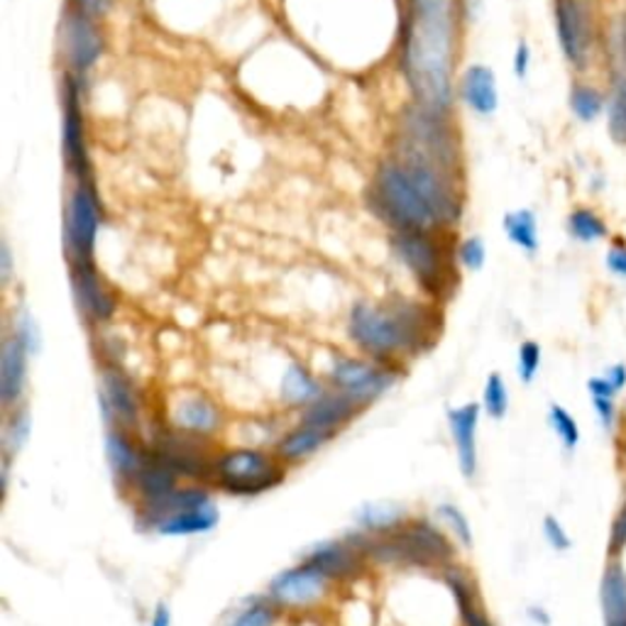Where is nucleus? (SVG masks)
Returning <instances> with one entry per match:
<instances>
[{
	"label": "nucleus",
	"mask_w": 626,
	"mask_h": 626,
	"mask_svg": "<svg viewBox=\"0 0 626 626\" xmlns=\"http://www.w3.org/2000/svg\"><path fill=\"white\" fill-rule=\"evenodd\" d=\"M443 313L436 304L394 299L389 304L358 301L348 313V338L362 358L401 365L429 352L441 336Z\"/></svg>",
	"instance_id": "obj_1"
},
{
	"label": "nucleus",
	"mask_w": 626,
	"mask_h": 626,
	"mask_svg": "<svg viewBox=\"0 0 626 626\" xmlns=\"http://www.w3.org/2000/svg\"><path fill=\"white\" fill-rule=\"evenodd\" d=\"M450 43V0H413L404 62L413 94L433 116L453 100Z\"/></svg>",
	"instance_id": "obj_2"
},
{
	"label": "nucleus",
	"mask_w": 626,
	"mask_h": 626,
	"mask_svg": "<svg viewBox=\"0 0 626 626\" xmlns=\"http://www.w3.org/2000/svg\"><path fill=\"white\" fill-rule=\"evenodd\" d=\"M356 539L372 565L441 573L458 558L456 539H450V533L431 519H407L399 529L380 537H370L358 529Z\"/></svg>",
	"instance_id": "obj_3"
},
{
	"label": "nucleus",
	"mask_w": 626,
	"mask_h": 626,
	"mask_svg": "<svg viewBox=\"0 0 626 626\" xmlns=\"http://www.w3.org/2000/svg\"><path fill=\"white\" fill-rule=\"evenodd\" d=\"M436 233L438 230H397L392 250L423 294H429L433 304H443L458 287V267Z\"/></svg>",
	"instance_id": "obj_4"
},
{
	"label": "nucleus",
	"mask_w": 626,
	"mask_h": 626,
	"mask_svg": "<svg viewBox=\"0 0 626 626\" xmlns=\"http://www.w3.org/2000/svg\"><path fill=\"white\" fill-rule=\"evenodd\" d=\"M287 472L289 466L277 456V450L260 446L224 448L218 450L210 487L230 497L250 499L279 487L287 480Z\"/></svg>",
	"instance_id": "obj_5"
},
{
	"label": "nucleus",
	"mask_w": 626,
	"mask_h": 626,
	"mask_svg": "<svg viewBox=\"0 0 626 626\" xmlns=\"http://www.w3.org/2000/svg\"><path fill=\"white\" fill-rule=\"evenodd\" d=\"M372 210L397 230H441L426 198L413 184L401 161L382 165L372 184Z\"/></svg>",
	"instance_id": "obj_6"
},
{
	"label": "nucleus",
	"mask_w": 626,
	"mask_h": 626,
	"mask_svg": "<svg viewBox=\"0 0 626 626\" xmlns=\"http://www.w3.org/2000/svg\"><path fill=\"white\" fill-rule=\"evenodd\" d=\"M147 446L153 448L181 480L201 484H210V480H214L218 448L210 438L194 436V433L174 429L169 423V426H159L153 436H149Z\"/></svg>",
	"instance_id": "obj_7"
},
{
	"label": "nucleus",
	"mask_w": 626,
	"mask_h": 626,
	"mask_svg": "<svg viewBox=\"0 0 626 626\" xmlns=\"http://www.w3.org/2000/svg\"><path fill=\"white\" fill-rule=\"evenodd\" d=\"M104 228V206L91 179H76L64 208V255L67 262H94L96 242Z\"/></svg>",
	"instance_id": "obj_8"
},
{
	"label": "nucleus",
	"mask_w": 626,
	"mask_h": 626,
	"mask_svg": "<svg viewBox=\"0 0 626 626\" xmlns=\"http://www.w3.org/2000/svg\"><path fill=\"white\" fill-rule=\"evenodd\" d=\"M404 377L401 365H382L370 358H350L340 356L330 362L328 385L350 394L352 399L365 404L370 409L377 399L385 397L387 392L399 385Z\"/></svg>",
	"instance_id": "obj_9"
},
{
	"label": "nucleus",
	"mask_w": 626,
	"mask_h": 626,
	"mask_svg": "<svg viewBox=\"0 0 626 626\" xmlns=\"http://www.w3.org/2000/svg\"><path fill=\"white\" fill-rule=\"evenodd\" d=\"M69 285H72V299L79 318L91 330L106 328L118 313V294L100 275L94 262H72L69 265Z\"/></svg>",
	"instance_id": "obj_10"
},
{
	"label": "nucleus",
	"mask_w": 626,
	"mask_h": 626,
	"mask_svg": "<svg viewBox=\"0 0 626 626\" xmlns=\"http://www.w3.org/2000/svg\"><path fill=\"white\" fill-rule=\"evenodd\" d=\"M98 407L108 429L137 431L143 421V397L135 380L120 365H100Z\"/></svg>",
	"instance_id": "obj_11"
},
{
	"label": "nucleus",
	"mask_w": 626,
	"mask_h": 626,
	"mask_svg": "<svg viewBox=\"0 0 626 626\" xmlns=\"http://www.w3.org/2000/svg\"><path fill=\"white\" fill-rule=\"evenodd\" d=\"M330 580L323 575L316 565L301 558V563L289 565V568L279 570L275 578L267 582V598L285 610H311L326 600L330 590Z\"/></svg>",
	"instance_id": "obj_12"
},
{
	"label": "nucleus",
	"mask_w": 626,
	"mask_h": 626,
	"mask_svg": "<svg viewBox=\"0 0 626 626\" xmlns=\"http://www.w3.org/2000/svg\"><path fill=\"white\" fill-rule=\"evenodd\" d=\"M304 561L316 565L333 585L362 578L370 565V558L358 543L356 533H348V537L342 539H326L313 543V546L304 553Z\"/></svg>",
	"instance_id": "obj_13"
},
{
	"label": "nucleus",
	"mask_w": 626,
	"mask_h": 626,
	"mask_svg": "<svg viewBox=\"0 0 626 626\" xmlns=\"http://www.w3.org/2000/svg\"><path fill=\"white\" fill-rule=\"evenodd\" d=\"M555 35L563 55L575 69H585L590 64L592 52V15L582 0H555Z\"/></svg>",
	"instance_id": "obj_14"
},
{
	"label": "nucleus",
	"mask_w": 626,
	"mask_h": 626,
	"mask_svg": "<svg viewBox=\"0 0 626 626\" xmlns=\"http://www.w3.org/2000/svg\"><path fill=\"white\" fill-rule=\"evenodd\" d=\"M62 153L69 174L74 179H88V147L84 110H81L79 76L67 74L62 86Z\"/></svg>",
	"instance_id": "obj_15"
},
{
	"label": "nucleus",
	"mask_w": 626,
	"mask_h": 626,
	"mask_svg": "<svg viewBox=\"0 0 626 626\" xmlns=\"http://www.w3.org/2000/svg\"><path fill=\"white\" fill-rule=\"evenodd\" d=\"M62 49L74 76L91 72L104 55V35L94 23V15L84 10H69L62 23Z\"/></svg>",
	"instance_id": "obj_16"
},
{
	"label": "nucleus",
	"mask_w": 626,
	"mask_h": 626,
	"mask_svg": "<svg viewBox=\"0 0 626 626\" xmlns=\"http://www.w3.org/2000/svg\"><path fill=\"white\" fill-rule=\"evenodd\" d=\"M169 423L194 436L214 438L226 426V417L220 404L210 394L201 389H184L169 407Z\"/></svg>",
	"instance_id": "obj_17"
},
{
	"label": "nucleus",
	"mask_w": 626,
	"mask_h": 626,
	"mask_svg": "<svg viewBox=\"0 0 626 626\" xmlns=\"http://www.w3.org/2000/svg\"><path fill=\"white\" fill-rule=\"evenodd\" d=\"M179 484H181L179 474L171 470L153 448L147 446V456L143 460V466H140L135 478L130 480L128 490L123 494L135 504V509H143V507H149V504H157L165 497H169Z\"/></svg>",
	"instance_id": "obj_18"
},
{
	"label": "nucleus",
	"mask_w": 626,
	"mask_h": 626,
	"mask_svg": "<svg viewBox=\"0 0 626 626\" xmlns=\"http://www.w3.org/2000/svg\"><path fill=\"white\" fill-rule=\"evenodd\" d=\"M365 411H368L365 404L352 399L346 392L330 387L323 392L316 401H311L306 409H301V423L330 431L338 436L342 429L350 426V423L362 417Z\"/></svg>",
	"instance_id": "obj_19"
},
{
	"label": "nucleus",
	"mask_w": 626,
	"mask_h": 626,
	"mask_svg": "<svg viewBox=\"0 0 626 626\" xmlns=\"http://www.w3.org/2000/svg\"><path fill=\"white\" fill-rule=\"evenodd\" d=\"M482 404H462V407L448 409V429L453 443H456L458 468L466 480H472L478 474V429H480Z\"/></svg>",
	"instance_id": "obj_20"
},
{
	"label": "nucleus",
	"mask_w": 626,
	"mask_h": 626,
	"mask_svg": "<svg viewBox=\"0 0 626 626\" xmlns=\"http://www.w3.org/2000/svg\"><path fill=\"white\" fill-rule=\"evenodd\" d=\"M441 580L448 588L453 604H456L460 626H494L487 610H484L482 604L478 582H474L472 575L462 568V565L458 563L446 565V568L441 570Z\"/></svg>",
	"instance_id": "obj_21"
},
{
	"label": "nucleus",
	"mask_w": 626,
	"mask_h": 626,
	"mask_svg": "<svg viewBox=\"0 0 626 626\" xmlns=\"http://www.w3.org/2000/svg\"><path fill=\"white\" fill-rule=\"evenodd\" d=\"M29 350L15 336H5L0 350V404L10 411L25 404L27 375H29Z\"/></svg>",
	"instance_id": "obj_22"
},
{
	"label": "nucleus",
	"mask_w": 626,
	"mask_h": 626,
	"mask_svg": "<svg viewBox=\"0 0 626 626\" xmlns=\"http://www.w3.org/2000/svg\"><path fill=\"white\" fill-rule=\"evenodd\" d=\"M147 456V443L135 436V431L125 429H108L106 433V458L108 468L113 472V480L120 492L128 490L130 480L135 478V472L143 466Z\"/></svg>",
	"instance_id": "obj_23"
},
{
	"label": "nucleus",
	"mask_w": 626,
	"mask_h": 626,
	"mask_svg": "<svg viewBox=\"0 0 626 626\" xmlns=\"http://www.w3.org/2000/svg\"><path fill=\"white\" fill-rule=\"evenodd\" d=\"M220 521V509L216 502L201 504V507H191V509H181L174 514H167L161 517L153 531L161 539H191V537H204V533H210Z\"/></svg>",
	"instance_id": "obj_24"
},
{
	"label": "nucleus",
	"mask_w": 626,
	"mask_h": 626,
	"mask_svg": "<svg viewBox=\"0 0 626 626\" xmlns=\"http://www.w3.org/2000/svg\"><path fill=\"white\" fill-rule=\"evenodd\" d=\"M333 438H336V433L299 421V426L281 433L275 441V450L287 466H299V462H306L309 458L316 456L321 448H326Z\"/></svg>",
	"instance_id": "obj_25"
},
{
	"label": "nucleus",
	"mask_w": 626,
	"mask_h": 626,
	"mask_svg": "<svg viewBox=\"0 0 626 626\" xmlns=\"http://www.w3.org/2000/svg\"><path fill=\"white\" fill-rule=\"evenodd\" d=\"M460 96L472 113L494 116L499 108L497 76H494L492 69L484 64L468 67L460 81Z\"/></svg>",
	"instance_id": "obj_26"
},
{
	"label": "nucleus",
	"mask_w": 626,
	"mask_h": 626,
	"mask_svg": "<svg viewBox=\"0 0 626 626\" xmlns=\"http://www.w3.org/2000/svg\"><path fill=\"white\" fill-rule=\"evenodd\" d=\"M326 392L323 382L313 375L304 362L291 360L279 380V401L287 409H306L311 401H316Z\"/></svg>",
	"instance_id": "obj_27"
},
{
	"label": "nucleus",
	"mask_w": 626,
	"mask_h": 626,
	"mask_svg": "<svg viewBox=\"0 0 626 626\" xmlns=\"http://www.w3.org/2000/svg\"><path fill=\"white\" fill-rule=\"evenodd\" d=\"M600 604L604 626H626V570L610 565L600 585Z\"/></svg>",
	"instance_id": "obj_28"
},
{
	"label": "nucleus",
	"mask_w": 626,
	"mask_h": 626,
	"mask_svg": "<svg viewBox=\"0 0 626 626\" xmlns=\"http://www.w3.org/2000/svg\"><path fill=\"white\" fill-rule=\"evenodd\" d=\"M407 519V511L394 502H368L356 514L358 529L370 533V537H380V533L399 529Z\"/></svg>",
	"instance_id": "obj_29"
},
{
	"label": "nucleus",
	"mask_w": 626,
	"mask_h": 626,
	"mask_svg": "<svg viewBox=\"0 0 626 626\" xmlns=\"http://www.w3.org/2000/svg\"><path fill=\"white\" fill-rule=\"evenodd\" d=\"M502 228L511 245H517L521 252H527V255H537L541 240H539V220L533 210L529 208L509 210V214H504L502 218Z\"/></svg>",
	"instance_id": "obj_30"
},
{
	"label": "nucleus",
	"mask_w": 626,
	"mask_h": 626,
	"mask_svg": "<svg viewBox=\"0 0 626 626\" xmlns=\"http://www.w3.org/2000/svg\"><path fill=\"white\" fill-rule=\"evenodd\" d=\"M281 610L272 602L267 594H257L242 602L233 612V617H228L226 626H275L279 622Z\"/></svg>",
	"instance_id": "obj_31"
},
{
	"label": "nucleus",
	"mask_w": 626,
	"mask_h": 626,
	"mask_svg": "<svg viewBox=\"0 0 626 626\" xmlns=\"http://www.w3.org/2000/svg\"><path fill=\"white\" fill-rule=\"evenodd\" d=\"M5 431H3V456L13 460L20 450L27 446L29 433H33V413H29L27 404L5 411Z\"/></svg>",
	"instance_id": "obj_32"
},
{
	"label": "nucleus",
	"mask_w": 626,
	"mask_h": 626,
	"mask_svg": "<svg viewBox=\"0 0 626 626\" xmlns=\"http://www.w3.org/2000/svg\"><path fill=\"white\" fill-rule=\"evenodd\" d=\"M436 519L443 529H446L453 539H456L458 546L462 549H472L474 543V533H472V523L468 519V514L462 511L458 504L453 502H443L436 507Z\"/></svg>",
	"instance_id": "obj_33"
},
{
	"label": "nucleus",
	"mask_w": 626,
	"mask_h": 626,
	"mask_svg": "<svg viewBox=\"0 0 626 626\" xmlns=\"http://www.w3.org/2000/svg\"><path fill=\"white\" fill-rule=\"evenodd\" d=\"M568 233L578 242H598L607 238V224L592 208H575L568 216Z\"/></svg>",
	"instance_id": "obj_34"
},
{
	"label": "nucleus",
	"mask_w": 626,
	"mask_h": 626,
	"mask_svg": "<svg viewBox=\"0 0 626 626\" xmlns=\"http://www.w3.org/2000/svg\"><path fill=\"white\" fill-rule=\"evenodd\" d=\"M604 108H607V100H604L602 91L590 84H575L570 88V110L582 123H592L594 118L602 116Z\"/></svg>",
	"instance_id": "obj_35"
},
{
	"label": "nucleus",
	"mask_w": 626,
	"mask_h": 626,
	"mask_svg": "<svg viewBox=\"0 0 626 626\" xmlns=\"http://www.w3.org/2000/svg\"><path fill=\"white\" fill-rule=\"evenodd\" d=\"M588 392L592 399V409L598 413V419L602 423V429H612L614 426V417H617V404H614V397H617V389L610 385L607 377H592L588 382Z\"/></svg>",
	"instance_id": "obj_36"
},
{
	"label": "nucleus",
	"mask_w": 626,
	"mask_h": 626,
	"mask_svg": "<svg viewBox=\"0 0 626 626\" xmlns=\"http://www.w3.org/2000/svg\"><path fill=\"white\" fill-rule=\"evenodd\" d=\"M482 411L487 413L490 419L502 421L509 411V389L507 382L499 375V372H490L487 382H484L482 389Z\"/></svg>",
	"instance_id": "obj_37"
},
{
	"label": "nucleus",
	"mask_w": 626,
	"mask_h": 626,
	"mask_svg": "<svg viewBox=\"0 0 626 626\" xmlns=\"http://www.w3.org/2000/svg\"><path fill=\"white\" fill-rule=\"evenodd\" d=\"M607 128L614 143L626 145V74L614 81V91L607 104Z\"/></svg>",
	"instance_id": "obj_38"
},
{
	"label": "nucleus",
	"mask_w": 626,
	"mask_h": 626,
	"mask_svg": "<svg viewBox=\"0 0 626 626\" xmlns=\"http://www.w3.org/2000/svg\"><path fill=\"white\" fill-rule=\"evenodd\" d=\"M10 336H15L23 346L29 350V356H37L39 350H43V330H39L37 321L33 313L27 309H17L15 318L10 321V328H8Z\"/></svg>",
	"instance_id": "obj_39"
},
{
	"label": "nucleus",
	"mask_w": 626,
	"mask_h": 626,
	"mask_svg": "<svg viewBox=\"0 0 626 626\" xmlns=\"http://www.w3.org/2000/svg\"><path fill=\"white\" fill-rule=\"evenodd\" d=\"M549 423L555 436L563 443L565 450H575L580 443V426L578 421L573 419V413L568 409H563L561 404H551L549 409Z\"/></svg>",
	"instance_id": "obj_40"
},
{
	"label": "nucleus",
	"mask_w": 626,
	"mask_h": 626,
	"mask_svg": "<svg viewBox=\"0 0 626 626\" xmlns=\"http://www.w3.org/2000/svg\"><path fill=\"white\" fill-rule=\"evenodd\" d=\"M541 360H543V350H541L539 342L537 340H523L519 346V356H517V375L523 385H531L533 377L539 375Z\"/></svg>",
	"instance_id": "obj_41"
},
{
	"label": "nucleus",
	"mask_w": 626,
	"mask_h": 626,
	"mask_svg": "<svg viewBox=\"0 0 626 626\" xmlns=\"http://www.w3.org/2000/svg\"><path fill=\"white\" fill-rule=\"evenodd\" d=\"M458 265L468 272H480L487 262V248H484V240L480 236L466 238L460 242V248L456 252Z\"/></svg>",
	"instance_id": "obj_42"
},
{
	"label": "nucleus",
	"mask_w": 626,
	"mask_h": 626,
	"mask_svg": "<svg viewBox=\"0 0 626 626\" xmlns=\"http://www.w3.org/2000/svg\"><path fill=\"white\" fill-rule=\"evenodd\" d=\"M543 539L549 541V546L553 549V551H558V553H563V551H568L570 546H573V541H570V537H568V531H565V527L563 523L553 517V514H549L546 519H543Z\"/></svg>",
	"instance_id": "obj_43"
},
{
	"label": "nucleus",
	"mask_w": 626,
	"mask_h": 626,
	"mask_svg": "<svg viewBox=\"0 0 626 626\" xmlns=\"http://www.w3.org/2000/svg\"><path fill=\"white\" fill-rule=\"evenodd\" d=\"M626 546V502L624 507L619 509L617 517H614L612 523V533H610V553H619Z\"/></svg>",
	"instance_id": "obj_44"
},
{
	"label": "nucleus",
	"mask_w": 626,
	"mask_h": 626,
	"mask_svg": "<svg viewBox=\"0 0 626 626\" xmlns=\"http://www.w3.org/2000/svg\"><path fill=\"white\" fill-rule=\"evenodd\" d=\"M604 262H607V269L612 272V275L626 277V245L624 242H614L607 252V260Z\"/></svg>",
	"instance_id": "obj_45"
},
{
	"label": "nucleus",
	"mask_w": 626,
	"mask_h": 626,
	"mask_svg": "<svg viewBox=\"0 0 626 626\" xmlns=\"http://www.w3.org/2000/svg\"><path fill=\"white\" fill-rule=\"evenodd\" d=\"M15 275V260H13V252H10L8 242L0 245V281H3V287H10V281H13Z\"/></svg>",
	"instance_id": "obj_46"
},
{
	"label": "nucleus",
	"mask_w": 626,
	"mask_h": 626,
	"mask_svg": "<svg viewBox=\"0 0 626 626\" xmlns=\"http://www.w3.org/2000/svg\"><path fill=\"white\" fill-rule=\"evenodd\" d=\"M529 67H531V47L527 43H519L517 52H514V74L523 79L529 74Z\"/></svg>",
	"instance_id": "obj_47"
},
{
	"label": "nucleus",
	"mask_w": 626,
	"mask_h": 626,
	"mask_svg": "<svg viewBox=\"0 0 626 626\" xmlns=\"http://www.w3.org/2000/svg\"><path fill=\"white\" fill-rule=\"evenodd\" d=\"M74 3H76V8L84 10V13L96 17V15H104L113 0H74Z\"/></svg>",
	"instance_id": "obj_48"
},
{
	"label": "nucleus",
	"mask_w": 626,
	"mask_h": 626,
	"mask_svg": "<svg viewBox=\"0 0 626 626\" xmlns=\"http://www.w3.org/2000/svg\"><path fill=\"white\" fill-rule=\"evenodd\" d=\"M604 377L610 380V385L622 392L626 387V365H612L607 372H604Z\"/></svg>",
	"instance_id": "obj_49"
},
{
	"label": "nucleus",
	"mask_w": 626,
	"mask_h": 626,
	"mask_svg": "<svg viewBox=\"0 0 626 626\" xmlns=\"http://www.w3.org/2000/svg\"><path fill=\"white\" fill-rule=\"evenodd\" d=\"M149 626H171V612L167 604H157L153 614V624Z\"/></svg>",
	"instance_id": "obj_50"
},
{
	"label": "nucleus",
	"mask_w": 626,
	"mask_h": 626,
	"mask_svg": "<svg viewBox=\"0 0 626 626\" xmlns=\"http://www.w3.org/2000/svg\"><path fill=\"white\" fill-rule=\"evenodd\" d=\"M529 619L533 622V624H541V626H549L551 624V614L543 610V607H537V604H531L529 607Z\"/></svg>",
	"instance_id": "obj_51"
}]
</instances>
